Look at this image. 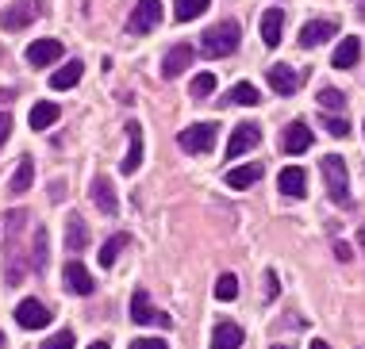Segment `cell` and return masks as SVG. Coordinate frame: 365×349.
Returning a JSON list of instances; mask_svg holds the SVG:
<instances>
[{
    "mask_svg": "<svg viewBox=\"0 0 365 349\" xmlns=\"http://www.w3.org/2000/svg\"><path fill=\"white\" fill-rule=\"evenodd\" d=\"M239 38H242L239 24H235V19H223V24H215V27L204 31V54L208 58H227V54L239 50Z\"/></svg>",
    "mask_w": 365,
    "mask_h": 349,
    "instance_id": "obj_1",
    "label": "cell"
},
{
    "mask_svg": "<svg viewBox=\"0 0 365 349\" xmlns=\"http://www.w3.org/2000/svg\"><path fill=\"white\" fill-rule=\"evenodd\" d=\"M323 181H327V196L334 204H350V181H346V165L339 154L323 157Z\"/></svg>",
    "mask_w": 365,
    "mask_h": 349,
    "instance_id": "obj_2",
    "label": "cell"
},
{
    "mask_svg": "<svg viewBox=\"0 0 365 349\" xmlns=\"http://www.w3.org/2000/svg\"><path fill=\"white\" fill-rule=\"evenodd\" d=\"M38 16H43V4H38V0H16L12 8L0 12V27H4V31H24V27L35 24Z\"/></svg>",
    "mask_w": 365,
    "mask_h": 349,
    "instance_id": "obj_3",
    "label": "cell"
},
{
    "mask_svg": "<svg viewBox=\"0 0 365 349\" xmlns=\"http://www.w3.org/2000/svg\"><path fill=\"white\" fill-rule=\"evenodd\" d=\"M215 131H220L215 123H192L189 131L177 135V146H181L185 154H208L212 142H215Z\"/></svg>",
    "mask_w": 365,
    "mask_h": 349,
    "instance_id": "obj_4",
    "label": "cell"
},
{
    "mask_svg": "<svg viewBox=\"0 0 365 349\" xmlns=\"http://www.w3.org/2000/svg\"><path fill=\"white\" fill-rule=\"evenodd\" d=\"M158 24H162V4H158V0H139L135 12L127 16V31H135V35L158 31Z\"/></svg>",
    "mask_w": 365,
    "mask_h": 349,
    "instance_id": "obj_5",
    "label": "cell"
},
{
    "mask_svg": "<svg viewBox=\"0 0 365 349\" xmlns=\"http://www.w3.org/2000/svg\"><path fill=\"white\" fill-rule=\"evenodd\" d=\"M16 323L24 326V330H43V326H51V307L38 303V299H24V303L16 307Z\"/></svg>",
    "mask_w": 365,
    "mask_h": 349,
    "instance_id": "obj_6",
    "label": "cell"
},
{
    "mask_svg": "<svg viewBox=\"0 0 365 349\" xmlns=\"http://www.w3.org/2000/svg\"><path fill=\"white\" fill-rule=\"evenodd\" d=\"M88 196L101 207V215H120V196H115V184L108 181V177H96L93 188H88Z\"/></svg>",
    "mask_w": 365,
    "mask_h": 349,
    "instance_id": "obj_7",
    "label": "cell"
},
{
    "mask_svg": "<svg viewBox=\"0 0 365 349\" xmlns=\"http://www.w3.org/2000/svg\"><path fill=\"white\" fill-rule=\"evenodd\" d=\"M258 142H262L258 123H239V127H235V135H231V142H227V157H242L246 150H254Z\"/></svg>",
    "mask_w": 365,
    "mask_h": 349,
    "instance_id": "obj_8",
    "label": "cell"
},
{
    "mask_svg": "<svg viewBox=\"0 0 365 349\" xmlns=\"http://www.w3.org/2000/svg\"><path fill=\"white\" fill-rule=\"evenodd\" d=\"M127 138H131V146H127V157L120 162V173L123 177H131V173H139V165H143V127L135 123H127Z\"/></svg>",
    "mask_w": 365,
    "mask_h": 349,
    "instance_id": "obj_9",
    "label": "cell"
},
{
    "mask_svg": "<svg viewBox=\"0 0 365 349\" xmlns=\"http://www.w3.org/2000/svg\"><path fill=\"white\" fill-rule=\"evenodd\" d=\"M62 58V43L58 38H35L31 46H27V62H31L35 69H43V66H51Z\"/></svg>",
    "mask_w": 365,
    "mask_h": 349,
    "instance_id": "obj_10",
    "label": "cell"
},
{
    "mask_svg": "<svg viewBox=\"0 0 365 349\" xmlns=\"http://www.w3.org/2000/svg\"><path fill=\"white\" fill-rule=\"evenodd\" d=\"M334 31H339V27L331 24V19H308V24L300 27V46H323L327 43V38H334Z\"/></svg>",
    "mask_w": 365,
    "mask_h": 349,
    "instance_id": "obj_11",
    "label": "cell"
},
{
    "mask_svg": "<svg viewBox=\"0 0 365 349\" xmlns=\"http://www.w3.org/2000/svg\"><path fill=\"white\" fill-rule=\"evenodd\" d=\"M131 318L139 326H170V315H162V311H154L150 307V299H146V292H135V299H131Z\"/></svg>",
    "mask_w": 365,
    "mask_h": 349,
    "instance_id": "obj_12",
    "label": "cell"
},
{
    "mask_svg": "<svg viewBox=\"0 0 365 349\" xmlns=\"http://www.w3.org/2000/svg\"><path fill=\"white\" fill-rule=\"evenodd\" d=\"M281 192L284 196H292V199H300V196H308V173H304L300 165H289V169H281Z\"/></svg>",
    "mask_w": 365,
    "mask_h": 349,
    "instance_id": "obj_13",
    "label": "cell"
},
{
    "mask_svg": "<svg viewBox=\"0 0 365 349\" xmlns=\"http://www.w3.org/2000/svg\"><path fill=\"white\" fill-rule=\"evenodd\" d=\"M189 62H192V46H189V43H177V46L170 50V54H165V62H162V73L173 81V77H181L185 69H189Z\"/></svg>",
    "mask_w": 365,
    "mask_h": 349,
    "instance_id": "obj_14",
    "label": "cell"
},
{
    "mask_svg": "<svg viewBox=\"0 0 365 349\" xmlns=\"http://www.w3.org/2000/svg\"><path fill=\"white\" fill-rule=\"evenodd\" d=\"M62 276H66V288H70V292H77V296H88V292L96 288V281L88 276V269H85L81 261H70Z\"/></svg>",
    "mask_w": 365,
    "mask_h": 349,
    "instance_id": "obj_15",
    "label": "cell"
},
{
    "mask_svg": "<svg viewBox=\"0 0 365 349\" xmlns=\"http://www.w3.org/2000/svg\"><path fill=\"white\" fill-rule=\"evenodd\" d=\"M242 326L239 323H220L212 334V349H242Z\"/></svg>",
    "mask_w": 365,
    "mask_h": 349,
    "instance_id": "obj_16",
    "label": "cell"
},
{
    "mask_svg": "<svg viewBox=\"0 0 365 349\" xmlns=\"http://www.w3.org/2000/svg\"><path fill=\"white\" fill-rule=\"evenodd\" d=\"M269 88L281 93V96H292L296 88H300V73H292L289 66H273L269 69Z\"/></svg>",
    "mask_w": 365,
    "mask_h": 349,
    "instance_id": "obj_17",
    "label": "cell"
},
{
    "mask_svg": "<svg viewBox=\"0 0 365 349\" xmlns=\"http://www.w3.org/2000/svg\"><path fill=\"white\" fill-rule=\"evenodd\" d=\"M66 246H70L73 254L88 249V226H85L81 215H66Z\"/></svg>",
    "mask_w": 365,
    "mask_h": 349,
    "instance_id": "obj_18",
    "label": "cell"
},
{
    "mask_svg": "<svg viewBox=\"0 0 365 349\" xmlns=\"http://www.w3.org/2000/svg\"><path fill=\"white\" fill-rule=\"evenodd\" d=\"M312 146V127L308 123H289L284 131V154H304Z\"/></svg>",
    "mask_w": 365,
    "mask_h": 349,
    "instance_id": "obj_19",
    "label": "cell"
},
{
    "mask_svg": "<svg viewBox=\"0 0 365 349\" xmlns=\"http://www.w3.org/2000/svg\"><path fill=\"white\" fill-rule=\"evenodd\" d=\"M358 58H361V43H358V38H342V43H339V50H334V58H331V66L334 69H354V66H358Z\"/></svg>",
    "mask_w": 365,
    "mask_h": 349,
    "instance_id": "obj_20",
    "label": "cell"
},
{
    "mask_svg": "<svg viewBox=\"0 0 365 349\" xmlns=\"http://www.w3.org/2000/svg\"><path fill=\"white\" fill-rule=\"evenodd\" d=\"M58 115H62V108L51 104V100H38L31 108V131H46V127L58 123Z\"/></svg>",
    "mask_w": 365,
    "mask_h": 349,
    "instance_id": "obj_21",
    "label": "cell"
},
{
    "mask_svg": "<svg viewBox=\"0 0 365 349\" xmlns=\"http://www.w3.org/2000/svg\"><path fill=\"white\" fill-rule=\"evenodd\" d=\"M281 27H284V12H281V8H269V12L262 16V43L265 46H277L281 43Z\"/></svg>",
    "mask_w": 365,
    "mask_h": 349,
    "instance_id": "obj_22",
    "label": "cell"
},
{
    "mask_svg": "<svg viewBox=\"0 0 365 349\" xmlns=\"http://www.w3.org/2000/svg\"><path fill=\"white\" fill-rule=\"evenodd\" d=\"M81 73H85L81 62H66L58 73H51V88H54V93H66V88H73L77 81H81Z\"/></svg>",
    "mask_w": 365,
    "mask_h": 349,
    "instance_id": "obj_23",
    "label": "cell"
},
{
    "mask_svg": "<svg viewBox=\"0 0 365 349\" xmlns=\"http://www.w3.org/2000/svg\"><path fill=\"white\" fill-rule=\"evenodd\" d=\"M262 181V165H239V169H231V173H227V184L231 188H250V184H258Z\"/></svg>",
    "mask_w": 365,
    "mask_h": 349,
    "instance_id": "obj_24",
    "label": "cell"
},
{
    "mask_svg": "<svg viewBox=\"0 0 365 349\" xmlns=\"http://www.w3.org/2000/svg\"><path fill=\"white\" fill-rule=\"evenodd\" d=\"M31 184H35V162H31V157H24V162L16 165V173H12V184H8V188H12L16 196H24Z\"/></svg>",
    "mask_w": 365,
    "mask_h": 349,
    "instance_id": "obj_25",
    "label": "cell"
},
{
    "mask_svg": "<svg viewBox=\"0 0 365 349\" xmlns=\"http://www.w3.org/2000/svg\"><path fill=\"white\" fill-rule=\"evenodd\" d=\"M208 4H212V0H177V4H173L177 24H189V19L204 16V12H208Z\"/></svg>",
    "mask_w": 365,
    "mask_h": 349,
    "instance_id": "obj_26",
    "label": "cell"
},
{
    "mask_svg": "<svg viewBox=\"0 0 365 349\" xmlns=\"http://www.w3.org/2000/svg\"><path fill=\"white\" fill-rule=\"evenodd\" d=\"M127 246H131V238H127V234H112V238L104 242V249H101V265H104V269H112V265H115V257H120Z\"/></svg>",
    "mask_w": 365,
    "mask_h": 349,
    "instance_id": "obj_27",
    "label": "cell"
},
{
    "mask_svg": "<svg viewBox=\"0 0 365 349\" xmlns=\"http://www.w3.org/2000/svg\"><path fill=\"white\" fill-rule=\"evenodd\" d=\"M227 100H231V104H250V108H254V104L262 100V93H258L250 81H239V85L231 88V96H227Z\"/></svg>",
    "mask_w": 365,
    "mask_h": 349,
    "instance_id": "obj_28",
    "label": "cell"
},
{
    "mask_svg": "<svg viewBox=\"0 0 365 349\" xmlns=\"http://www.w3.org/2000/svg\"><path fill=\"white\" fill-rule=\"evenodd\" d=\"M319 108H327V112H342V108H346V93H339V88H323V93H319Z\"/></svg>",
    "mask_w": 365,
    "mask_h": 349,
    "instance_id": "obj_29",
    "label": "cell"
},
{
    "mask_svg": "<svg viewBox=\"0 0 365 349\" xmlns=\"http://www.w3.org/2000/svg\"><path fill=\"white\" fill-rule=\"evenodd\" d=\"M212 93H215V73H196L192 77V96L204 100V96H212Z\"/></svg>",
    "mask_w": 365,
    "mask_h": 349,
    "instance_id": "obj_30",
    "label": "cell"
},
{
    "mask_svg": "<svg viewBox=\"0 0 365 349\" xmlns=\"http://www.w3.org/2000/svg\"><path fill=\"white\" fill-rule=\"evenodd\" d=\"M215 296H220V299H227V303H231V299L239 296V281H235L231 273H223L220 281H215Z\"/></svg>",
    "mask_w": 365,
    "mask_h": 349,
    "instance_id": "obj_31",
    "label": "cell"
},
{
    "mask_svg": "<svg viewBox=\"0 0 365 349\" xmlns=\"http://www.w3.org/2000/svg\"><path fill=\"white\" fill-rule=\"evenodd\" d=\"M31 265L35 269H46V231L38 226L35 231V249H31Z\"/></svg>",
    "mask_w": 365,
    "mask_h": 349,
    "instance_id": "obj_32",
    "label": "cell"
},
{
    "mask_svg": "<svg viewBox=\"0 0 365 349\" xmlns=\"http://www.w3.org/2000/svg\"><path fill=\"white\" fill-rule=\"evenodd\" d=\"M77 342H73V334L70 330H58L54 338H46V342H43V349H73Z\"/></svg>",
    "mask_w": 365,
    "mask_h": 349,
    "instance_id": "obj_33",
    "label": "cell"
},
{
    "mask_svg": "<svg viewBox=\"0 0 365 349\" xmlns=\"http://www.w3.org/2000/svg\"><path fill=\"white\" fill-rule=\"evenodd\" d=\"M323 123H327V131H331L334 138H346V135H350V123H346L342 115H327Z\"/></svg>",
    "mask_w": 365,
    "mask_h": 349,
    "instance_id": "obj_34",
    "label": "cell"
},
{
    "mask_svg": "<svg viewBox=\"0 0 365 349\" xmlns=\"http://www.w3.org/2000/svg\"><path fill=\"white\" fill-rule=\"evenodd\" d=\"M135 349H170V345H165V338H139Z\"/></svg>",
    "mask_w": 365,
    "mask_h": 349,
    "instance_id": "obj_35",
    "label": "cell"
},
{
    "mask_svg": "<svg viewBox=\"0 0 365 349\" xmlns=\"http://www.w3.org/2000/svg\"><path fill=\"white\" fill-rule=\"evenodd\" d=\"M8 135H12V115H8V112H0V146L8 142Z\"/></svg>",
    "mask_w": 365,
    "mask_h": 349,
    "instance_id": "obj_36",
    "label": "cell"
},
{
    "mask_svg": "<svg viewBox=\"0 0 365 349\" xmlns=\"http://www.w3.org/2000/svg\"><path fill=\"white\" fill-rule=\"evenodd\" d=\"M334 257H339V261H350L354 254H350V246H346V242H339V246H334Z\"/></svg>",
    "mask_w": 365,
    "mask_h": 349,
    "instance_id": "obj_37",
    "label": "cell"
},
{
    "mask_svg": "<svg viewBox=\"0 0 365 349\" xmlns=\"http://www.w3.org/2000/svg\"><path fill=\"white\" fill-rule=\"evenodd\" d=\"M12 100H16L12 88H0V104H12Z\"/></svg>",
    "mask_w": 365,
    "mask_h": 349,
    "instance_id": "obj_38",
    "label": "cell"
},
{
    "mask_svg": "<svg viewBox=\"0 0 365 349\" xmlns=\"http://www.w3.org/2000/svg\"><path fill=\"white\" fill-rule=\"evenodd\" d=\"M312 349H331V345L323 342V338H312Z\"/></svg>",
    "mask_w": 365,
    "mask_h": 349,
    "instance_id": "obj_39",
    "label": "cell"
},
{
    "mask_svg": "<svg viewBox=\"0 0 365 349\" xmlns=\"http://www.w3.org/2000/svg\"><path fill=\"white\" fill-rule=\"evenodd\" d=\"M88 349H108V342H93V345H88Z\"/></svg>",
    "mask_w": 365,
    "mask_h": 349,
    "instance_id": "obj_40",
    "label": "cell"
},
{
    "mask_svg": "<svg viewBox=\"0 0 365 349\" xmlns=\"http://www.w3.org/2000/svg\"><path fill=\"white\" fill-rule=\"evenodd\" d=\"M0 345H4V334H0Z\"/></svg>",
    "mask_w": 365,
    "mask_h": 349,
    "instance_id": "obj_41",
    "label": "cell"
},
{
    "mask_svg": "<svg viewBox=\"0 0 365 349\" xmlns=\"http://www.w3.org/2000/svg\"><path fill=\"white\" fill-rule=\"evenodd\" d=\"M273 349H284V345H273Z\"/></svg>",
    "mask_w": 365,
    "mask_h": 349,
    "instance_id": "obj_42",
    "label": "cell"
},
{
    "mask_svg": "<svg viewBox=\"0 0 365 349\" xmlns=\"http://www.w3.org/2000/svg\"><path fill=\"white\" fill-rule=\"evenodd\" d=\"M361 8H365V0H361Z\"/></svg>",
    "mask_w": 365,
    "mask_h": 349,
    "instance_id": "obj_43",
    "label": "cell"
}]
</instances>
